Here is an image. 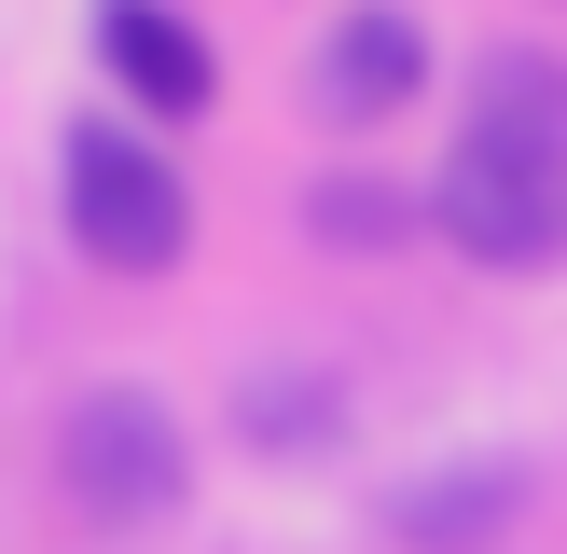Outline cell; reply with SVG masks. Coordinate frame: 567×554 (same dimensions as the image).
<instances>
[{
    "label": "cell",
    "mask_w": 567,
    "mask_h": 554,
    "mask_svg": "<svg viewBox=\"0 0 567 554\" xmlns=\"http://www.w3.org/2000/svg\"><path fill=\"white\" fill-rule=\"evenodd\" d=\"M430 236L485 277L567 264V70L554 55H485L457 153L430 166Z\"/></svg>",
    "instance_id": "6da1fadb"
},
{
    "label": "cell",
    "mask_w": 567,
    "mask_h": 554,
    "mask_svg": "<svg viewBox=\"0 0 567 554\" xmlns=\"http://www.w3.org/2000/svg\"><path fill=\"white\" fill-rule=\"evenodd\" d=\"M70 181H55V208H70V249L97 277H166L194 249V181L166 166L153 125H70Z\"/></svg>",
    "instance_id": "7a4b0ae2"
},
{
    "label": "cell",
    "mask_w": 567,
    "mask_h": 554,
    "mask_svg": "<svg viewBox=\"0 0 567 554\" xmlns=\"http://www.w3.org/2000/svg\"><path fill=\"white\" fill-rule=\"evenodd\" d=\"M55 485H70L97 526H166L194 499V443H181V416H166L138 375H97L70 416H55Z\"/></svg>",
    "instance_id": "3957f363"
},
{
    "label": "cell",
    "mask_w": 567,
    "mask_h": 554,
    "mask_svg": "<svg viewBox=\"0 0 567 554\" xmlns=\"http://www.w3.org/2000/svg\"><path fill=\"white\" fill-rule=\"evenodd\" d=\"M97 70L125 83L153 125H181V111L221 98V55H208V28H194L181 0H97Z\"/></svg>",
    "instance_id": "277c9868"
},
{
    "label": "cell",
    "mask_w": 567,
    "mask_h": 554,
    "mask_svg": "<svg viewBox=\"0 0 567 554\" xmlns=\"http://www.w3.org/2000/svg\"><path fill=\"white\" fill-rule=\"evenodd\" d=\"M415 83H430V28H415L402 0L332 14V42H319V111H332V125H388Z\"/></svg>",
    "instance_id": "5b68a950"
},
{
    "label": "cell",
    "mask_w": 567,
    "mask_h": 554,
    "mask_svg": "<svg viewBox=\"0 0 567 554\" xmlns=\"http://www.w3.org/2000/svg\"><path fill=\"white\" fill-rule=\"evenodd\" d=\"M388 526H402L415 554H471V541H498V526H513V471H457V485H415Z\"/></svg>",
    "instance_id": "8992f818"
},
{
    "label": "cell",
    "mask_w": 567,
    "mask_h": 554,
    "mask_svg": "<svg viewBox=\"0 0 567 554\" xmlns=\"http://www.w3.org/2000/svg\"><path fill=\"white\" fill-rule=\"evenodd\" d=\"M402 222H430V194H415V208H402V194H360V181H332V194H319V236H347V249H360V236L388 249Z\"/></svg>",
    "instance_id": "52a82bcc"
}]
</instances>
